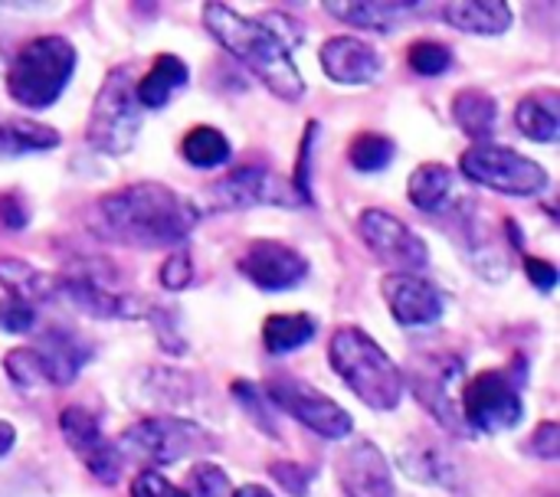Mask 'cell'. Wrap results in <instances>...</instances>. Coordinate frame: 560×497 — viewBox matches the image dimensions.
Masks as SVG:
<instances>
[{"label": "cell", "mask_w": 560, "mask_h": 497, "mask_svg": "<svg viewBox=\"0 0 560 497\" xmlns=\"http://www.w3.org/2000/svg\"><path fill=\"white\" fill-rule=\"evenodd\" d=\"M203 26L276 98L282 102L305 98L308 85L292 59V46L279 36L269 16H243L226 3H203Z\"/></svg>", "instance_id": "obj_2"}, {"label": "cell", "mask_w": 560, "mask_h": 497, "mask_svg": "<svg viewBox=\"0 0 560 497\" xmlns=\"http://www.w3.org/2000/svg\"><path fill=\"white\" fill-rule=\"evenodd\" d=\"M315 138H318V121L315 118H308V125H305V134H302V141H299V157H295V177H292V190L299 193V200H302V206H312L315 200H312V170H308V161H312V144H315Z\"/></svg>", "instance_id": "obj_36"}, {"label": "cell", "mask_w": 560, "mask_h": 497, "mask_svg": "<svg viewBox=\"0 0 560 497\" xmlns=\"http://www.w3.org/2000/svg\"><path fill=\"white\" fill-rule=\"evenodd\" d=\"M459 416L472 436H499L525 419L518 383L505 370H482L459 390Z\"/></svg>", "instance_id": "obj_8"}, {"label": "cell", "mask_w": 560, "mask_h": 497, "mask_svg": "<svg viewBox=\"0 0 560 497\" xmlns=\"http://www.w3.org/2000/svg\"><path fill=\"white\" fill-rule=\"evenodd\" d=\"M381 295L387 301L390 318L400 328H433L443 311H446V298L443 292L423 279L420 272H390L381 282Z\"/></svg>", "instance_id": "obj_16"}, {"label": "cell", "mask_w": 560, "mask_h": 497, "mask_svg": "<svg viewBox=\"0 0 560 497\" xmlns=\"http://www.w3.org/2000/svg\"><path fill=\"white\" fill-rule=\"evenodd\" d=\"M26 223H30L26 203L16 193H0V226L20 233V229H26Z\"/></svg>", "instance_id": "obj_43"}, {"label": "cell", "mask_w": 560, "mask_h": 497, "mask_svg": "<svg viewBox=\"0 0 560 497\" xmlns=\"http://www.w3.org/2000/svg\"><path fill=\"white\" fill-rule=\"evenodd\" d=\"M358 236L371 249V256L390 265L394 272H423L430 265V249L423 236L390 210H377V206L361 210Z\"/></svg>", "instance_id": "obj_10"}, {"label": "cell", "mask_w": 560, "mask_h": 497, "mask_svg": "<svg viewBox=\"0 0 560 497\" xmlns=\"http://www.w3.org/2000/svg\"><path fill=\"white\" fill-rule=\"evenodd\" d=\"M13 446H16V429H13L10 423L0 419V459H3Z\"/></svg>", "instance_id": "obj_44"}, {"label": "cell", "mask_w": 560, "mask_h": 497, "mask_svg": "<svg viewBox=\"0 0 560 497\" xmlns=\"http://www.w3.org/2000/svg\"><path fill=\"white\" fill-rule=\"evenodd\" d=\"M325 10L335 20L348 23V26L371 29V33H390V29L404 26L413 13H420L423 3H387V0H381V3H371V0H351V3H345V0H328Z\"/></svg>", "instance_id": "obj_22"}, {"label": "cell", "mask_w": 560, "mask_h": 497, "mask_svg": "<svg viewBox=\"0 0 560 497\" xmlns=\"http://www.w3.org/2000/svg\"><path fill=\"white\" fill-rule=\"evenodd\" d=\"M230 393H233V400L243 406V413L266 433V439H282L279 423H276V416H272V406H269L262 387H256L253 380H233Z\"/></svg>", "instance_id": "obj_33"}, {"label": "cell", "mask_w": 560, "mask_h": 497, "mask_svg": "<svg viewBox=\"0 0 560 497\" xmlns=\"http://www.w3.org/2000/svg\"><path fill=\"white\" fill-rule=\"evenodd\" d=\"M532 452L541 462H558L560 459V426L558 423H541L532 439Z\"/></svg>", "instance_id": "obj_42"}, {"label": "cell", "mask_w": 560, "mask_h": 497, "mask_svg": "<svg viewBox=\"0 0 560 497\" xmlns=\"http://www.w3.org/2000/svg\"><path fill=\"white\" fill-rule=\"evenodd\" d=\"M397 459H400V469L407 472V478H413L420 485H436L446 492H456V485H459L456 462L443 452V446H436L423 436L407 439L397 449Z\"/></svg>", "instance_id": "obj_20"}, {"label": "cell", "mask_w": 560, "mask_h": 497, "mask_svg": "<svg viewBox=\"0 0 560 497\" xmlns=\"http://www.w3.org/2000/svg\"><path fill=\"white\" fill-rule=\"evenodd\" d=\"M3 374L23 393H33V390H46L49 387V377H46V367H43V357L36 354V347L7 351L3 354Z\"/></svg>", "instance_id": "obj_32"}, {"label": "cell", "mask_w": 560, "mask_h": 497, "mask_svg": "<svg viewBox=\"0 0 560 497\" xmlns=\"http://www.w3.org/2000/svg\"><path fill=\"white\" fill-rule=\"evenodd\" d=\"M180 154L190 167H200V170H217L230 161L233 147H230V138L220 131V128H210V125H197L184 134L180 141Z\"/></svg>", "instance_id": "obj_30"}, {"label": "cell", "mask_w": 560, "mask_h": 497, "mask_svg": "<svg viewBox=\"0 0 560 497\" xmlns=\"http://www.w3.org/2000/svg\"><path fill=\"white\" fill-rule=\"evenodd\" d=\"M236 269L259 292H292L312 272L308 259L295 246L279 242V239H253L243 249Z\"/></svg>", "instance_id": "obj_15"}, {"label": "cell", "mask_w": 560, "mask_h": 497, "mask_svg": "<svg viewBox=\"0 0 560 497\" xmlns=\"http://www.w3.org/2000/svg\"><path fill=\"white\" fill-rule=\"evenodd\" d=\"M269 475L289 492L292 497H305L308 495V485H312V469L299 465V462H276L269 469Z\"/></svg>", "instance_id": "obj_39"}, {"label": "cell", "mask_w": 560, "mask_h": 497, "mask_svg": "<svg viewBox=\"0 0 560 497\" xmlns=\"http://www.w3.org/2000/svg\"><path fill=\"white\" fill-rule=\"evenodd\" d=\"M453 62H456V52L446 43H440V39H417L407 49V66L417 75H427V79H436V75L450 72Z\"/></svg>", "instance_id": "obj_34"}, {"label": "cell", "mask_w": 560, "mask_h": 497, "mask_svg": "<svg viewBox=\"0 0 560 497\" xmlns=\"http://www.w3.org/2000/svg\"><path fill=\"white\" fill-rule=\"evenodd\" d=\"M95 213L102 233L131 249H180L200 223V206L158 180H141L105 193Z\"/></svg>", "instance_id": "obj_1"}, {"label": "cell", "mask_w": 560, "mask_h": 497, "mask_svg": "<svg viewBox=\"0 0 560 497\" xmlns=\"http://www.w3.org/2000/svg\"><path fill=\"white\" fill-rule=\"evenodd\" d=\"M0 285L10 298H20L26 305H46L56 298V275L23 262V259H0Z\"/></svg>", "instance_id": "obj_27"}, {"label": "cell", "mask_w": 560, "mask_h": 497, "mask_svg": "<svg viewBox=\"0 0 560 497\" xmlns=\"http://www.w3.org/2000/svg\"><path fill=\"white\" fill-rule=\"evenodd\" d=\"M335 482L345 497H394V472L371 439H351L335 459Z\"/></svg>", "instance_id": "obj_17"}, {"label": "cell", "mask_w": 560, "mask_h": 497, "mask_svg": "<svg viewBox=\"0 0 560 497\" xmlns=\"http://www.w3.org/2000/svg\"><path fill=\"white\" fill-rule=\"evenodd\" d=\"M407 200L420 213H430V216H440V213L453 210L459 203L456 170L446 167V164H440V161L420 164L410 174V180H407Z\"/></svg>", "instance_id": "obj_21"}, {"label": "cell", "mask_w": 560, "mask_h": 497, "mask_svg": "<svg viewBox=\"0 0 560 497\" xmlns=\"http://www.w3.org/2000/svg\"><path fill=\"white\" fill-rule=\"evenodd\" d=\"M450 115L463 134H469L476 144L489 141L499 128V102L486 88H463L453 95Z\"/></svg>", "instance_id": "obj_25"}, {"label": "cell", "mask_w": 560, "mask_h": 497, "mask_svg": "<svg viewBox=\"0 0 560 497\" xmlns=\"http://www.w3.org/2000/svg\"><path fill=\"white\" fill-rule=\"evenodd\" d=\"M217 210H253V206H299V193L266 164H246L207 187Z\"/></svg>", "instance_id": "obj_13"}, {"label": "cell", "mask_w": 560, "mask_h": 497, "mask_svg": "<svg viewBox=\"0 0 560 497\" xmlns=\"http://www.w3.org/2000/svg\"><path fill=\"white\" fill-rule=\"evenodd\" d=\"M62 134L43 121L30 118H3L0 121V161H16L26 154H46L59 147Z\"/></svg>", "instance_id": "obj_26"}, {"label": "cell", "mask_w": 560, "mask_h": 497, "mask_svg": "<svg viewBox=\"0 0 560 497\" xmlns=\"http://www.w3.org/2000/svg\"><path fill=\"white\" fill-rule=\"evenodd\" d=\"M459 174L505 197H541L551 184L548 170L535 157L492 141L466 147L459 157Z\"/></svg>", "instance_id": "obj_6"}, {"label": "cell", "mask_w": 560, "mask_h": 497, "mask_svg": "<svg viewBox=\"0 0 560 497\" xmlns=\"http://www.w3.org/2000/svg\"><path fill=\"white\" fill-rule=\"evenodd\" d=\"M121 449L151 465H177L200 459L217 449V439L194 419L180 416H144L121 433Z\"/></svg>", "instance_id": "obj_7"}, {"label": "cell", "mask_w": 560, "mask_h": 497, "mask_svg": "<svg viewBox=\"0 0 560 497\" xmlns=\"http://www.w3.org/2000/svg\"><path fill=\"white\" fill-rule=\"evenodd\" d=\"M187 497H233L226 472L213 462H197L187 475Z\"/></svg>", "instance_id": "obj_35"}, {"label": "cell", "mask_w": 560, "mask_h": 497, "mask_svg": "<svg viewBox=\"0 0 560 497\" xmlns=\"http://www.w3.org/2000/svg\"><path fill=\"white\" fill-rule=\"evenodd\" d=\"M262 393H266L269 406L282 410L285 416H292L295 423H302L305 429H312L318 439L341 442V439H351L354 436L351 413L341 403H335L331 397H325L322 390H315L312 383H305V380L272 377V380H266Z\"/></svg>", "instance_id": "obj_9"}, {"label": "cell", "mask_w": 560, "mask_h": 497, "mask_svg": "<svg viewBox=\"0 0 560 497\" xmlns=\"http://www.w3.org/2000/svg\"><path fill=\"white\" fill-rule=\"evenodd\" d=\"M394 154H397L394 141L387 134H381V131H361L351 141V147H348V161L361 174H381V170H387L390 161H394Z\"/></svg>", "instance_id": "obj_31"}, {"label": "cell", "mask_w": 560, "mask_h": 497, "mask_svg": "<svg viewBox=\"0 0 560 497\" xmlns=\"http://www.w3.org/2000/svg\"><path fill=\"white\" fill-rule=\"evenodd\" d=\"M463 360L453 354H427L423 360H417V367L410 370V390L413 397L427 406V413H433V419L456 433V436H469L459 416V390H463Z\"/></svg>", "instance_id": "obj_12"}, {"label": "cell", "mask_w": 560, "mask_h": 497, "mask_svg": "<svg viewBox=\"0 0 560 497\" xmlns=\"http://www.w3.org/2000/svg\"><path fill=\"white\" fill-rule=\"evenodd\" d=\"M158 282L167 292H184L194 282V256L184 246L174 249V252H167L164 265L158 269Z\"/></svg>", "instance_id": "obj_37"}, {"label": "cell", "mask_w": 560, "mask_h": 497, "mask_svg": "<svg viewBox=\"0 0 560 497\" xmlns=\"http://www.w3.org/2000/svg\"><path fill=\"white\" fill-rule=\"evenodd\" d=\"M56 298H66L75 311L98 321H148L154 308V301L121 292L108 279L89 269L72 275H56Z\"/></svg>", "instance_id": "obj_11"}, {"label": "cell", "mask_w": 560, "mask_h": 497, "mask_svg": "<svg viewBox=\"0 0 560 497\" xmlns=\"http://www.w3.org/2000/svg\"><path fill=\"white\" fill-rule=\"evenodd\" d=\"M131 497H187L184 488H177V485H171L164 475H158V472H138L135 478H131Z\"/></svg>", "instance_id": "obj_40"}, {"label": "cell", "mask_w": 560, "mask_h": 497, "mask_svg": "<svg viewBox=\"0 0 560 497\" xmlns=\"http://www.w3.org/2000/svg\"><path fill=\"white\" fill-rule=\"evenodd\" d=\"M515 128L538 144H555L560 138V108L555 92H541V95H525L515 105Z\"/></svg>", "instance_id": "obj_28"}, {"label": "cell", "mask_w": 560, "mask_h": 497, "mask_svg": "<svg viewBox=\"0 0 560 497\" xmlns=\"http://www.w3.org/2000/svg\"><path fill=\"white\" fill-rule=\"evenodd\" d=\"M141 134V105L125 69H112L98 85V95L89 111L85 141L108 157H121L135 147Z\"/></svg>", "instance_id": "obj_5"}, {"label": "cell", "mask_w": 560, "mask_h": 497, "mask_svg": "<svg viewBox=\"0 0 560 497\" xmlns=\"http://www.w3.org/2000/svg\"><path fill=\"white\" fill-rule=\"evenodd\" d=\"M59 433L95 482L115 485L121 478V449L115 442H108V436L102 433V423L92 410L66 406L59 413Z\"/></svg>", "instance_id": "obj_14"}, {"label": "cell", "mask_w": 560, "mask_h": 497, "mask_svg": "<svg viewBox=\"0 0 560 497\" xmlns=\"http://www.w3.org/2000/svg\"><path fill=\"white\" fill-rule=\"evenodd\" d=\"M522 265H525V275H528V282L538 288V292H545V295H551L555 288H558V265L555 262H548V259H541V256H525L522 259Z\"/></svg>", "instance_id": "obj_41"}, {"label": "cell", "mask_w": 560, "mask_h": 497, "mask_svg": "<svg viewBox=\"0 0 560 497\" xmlns=\"http://www.w3.org/2000/svg\"><path fill=\"white\" fill-rule=\"evenodd\" d=\"M190 82V72H187V62L174 52H161L154 56L151 69L141 75V82L135 85V98L141 108H164L184 85Z\"/></svg>", "instance_id": "obj_24"}, {"label": "cell", "mask_w": 560, "mask_h": 497, "mask_svg": "<svg viewBox=\"0 0 560 497\" xmlns=\"http://www.w3.org/2000/svg\"><path fill=\"white\" fill-rule=\"evenodd\" d=\"M328 364L368 410L390 413L400 406L407 377L364 328H338L328 341Z\"/></svg>", "instance_id": "obj_3"}, {"label": "cell", "mask_w": 560, "mask_h": 497, "mask_svg": "<svg viewBox=\"0 0 560 497\" xmlns=\"http://www.w3.org/2000/svg\"><path fill=\"white\" fill-rule=\"evenodd\" d=\"M33 347H36V354L43 357L49 387H69V383L82 374V367L92 360V347H89L79 334L62 331V328L43 331V338H39Z\"/></svg>", "instance_id": "obj_19"}, {"label": "cell", "mask_w": 560, "mask_h": 497, "mask_svg": "<svg viewBox=\"0 0 560 497\" xmlns=\"http://www.w3.org/2000/svg\"><path fill=\"white\" fill-rule=\"evenodd\" d=\"M36 324V308L20 301V298H3L0 301V331L3 334H30Z\"/></svg>", "instance_id": "obj_38"}, {"label": "cell", "mask_w": 560, "mask_h": 497, "mask_svg": "<svg viewBox=\"0 0 560 497\" xmlns=\"http://www.w3.org/2000/svg\"><path fill=\"white\" fill-rule=\"evenodd\" d=\"M318 62L325 75L338 85H371L384 75V52L358 36L325 39Z\"/></svg>", "instance_id": "obj_18"}, {"label": "cell", "mask_w": 560, "mask_h": 497, "mask_svg": "<svg viewBox=\"0 0 560 497\" xmlns=\"http://www.w3.org/2000/svg\"><path fill=\"white\" fill-rule=\"evenodd\" d=\"M233 497H276L266 485H243V488H233Z\"/></svg>", "instance_id": "obj_45"}, {"label": "cell", "mask_w": 560, "mask_h": 497, "mask_svg": "<svg viewBox=\"0 0 560 497\" xmlns=\"http://www.w3.org/2000/svg\"><path fill=\"white\" fill-rule=\"evenodd\" d=\"M443 23H450L459 33L472 36H502L512 26V7L502 0H459V3H443L440 7Z\"/></svg>", "instance_id": "obj_23"}, {"label": "cell", "mask_w": 560, "mask_h": 497, "mask_svg": "<svg viewBox=\"0 0 560 497\" xmlns=\"http://www.w3.org/2000/svg\"><path fill=\"white\" fill-rule=\"evenodd\" d=\"M79 52L66 36L46 33L26 39L7 69V92L20 108L43 111L59 102L66 85L72 82Z\"/></svg>", "instance_id": "obj_4"}, {"label": "cell", "mask_w": 560, "mask_h": 497, "mask_svg": "<svg viewBox=\"0 0 560 497\" xmlns=\"http://www.w3.org/2000/svg\"><path fill=\"white\" fill-rule=\"evenodd\" d=\"M318 334V321L305 311L299 315H269L262 321V347L272 357H285L302 351L305 344H312Z\"/></svg>", "instance_id": "obj_29"}]
</instances>
